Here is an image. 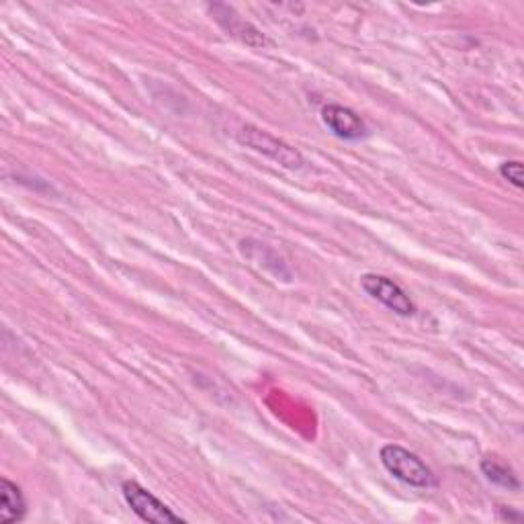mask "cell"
Listing matches in <instances>:
<instances>
[{"mask_svg": "<svg viewBox=\"0 0 524 524\" xmlns=\"http://www.w3.org/2000/svg\"><path fill=\"white\" fill-rule=\"evenodd\" d=\"M383 467L400 482L414 488H434L439 479L426 467V463L400 445H385L379 453Z\"/></svg>", "mask_w": 524, "mask_h": 524, "instance_id": "cell-1", "label": "cell"}, {"mask_svg": "<svg viewBox=\"0 0 524 524\" xmlns=\"http://www.w3.org/2000/svg\"><path fill=\"white\" fill-rule=\"evenodd\" d=\"M500 174H502V177L510 183V185H514L516 189H522V177H524V172H522V164L518 162V160H512V162H504L502 166H500Z\"/></svg>", "mask_w": 524, "mask_h": 524, "instance_id": "cell-8", "label": "cell"}, {"mask_svg": "<svg viewBox=\"0 0 524 524\" xmlns=\"http://www.w3.org/2000/svg\"><path fill=\"white\" fill-rule=\"evenodd\" d=\"M482 471L488 477V482H492V484H496L500 488H506V490H518L520 488L518 479L512 473V469H508L506 465H502V463H498L494 459H486L482 463Z\"/></svg>", "mask_w": 524, "mask_h": 524, "instance_id": "cell-7", "label": "cell"}, {"mask_svg": "<svg viewBox=\"0 0 524 524\" xmlns=\"http://www.w3.org/2000/svg\"><path fill=\"white\" fill-rule=\"evenodd\" d=\"M322 119H324L326 127L340 140L357 142V140H363V138L369 136V129H367L365 121L348 107L326 105L322 109Z\"/></svg>", "mask_w": 524, "mask_h": 524, "instance_id": "cell-5", "label": "cell"}, {"mask_svg": "<svg viewBox=\"0 0 524 524\" xmlns=\"http://www.w3.org/2000/svg\"><path fill=\"white\" fill-rule=\"evenodd\" d=\"M238 138L248 148L269 156L271 160H275L277 164H281V166H285L289 170H297V168H301L305 164L303 156L295 148H291L289 144L269 136L267 131H262V129H256V127L248 125V127H244L240 131Z\"/></svg>", "mask_w": 524, "mask_h": 524, "instance_id": "cell-2", "label": "cell"}, {"mask_svg": "<svg viewBox=\"0 0 524 524\" xmlns=\"http://www.w3.org/2000/svg\"><path fill=\"white\" fill-rule=\"evenodd\" d=\"M121 490H123V498L127 506L134 510L144 522H154V524L183 522L179 514H174L166 504H162L152 492L142 488L138 482H125Z\"/></svg>", "mask_w": 524, "mask_h": 524, "instance_id": "cell-3", "label": "cell"}, {"mask_svg": "<svg viewBox=\"0 0 524 524\" xmlns=\"http://www.w3.org/2000/svg\"><path fill=\"white\" fill-rule=\"evenodd\" d=\"M25 512L27 506L19 486L9 482V479H3V482H0V522H19L25 518Z\"/></svg>", "mask_w": 524, "mask_h": 524, "instance_id": "cell-6", "label": "cell"}, {"mask_svg": "<svg viewBox=\"0 0 524 524\" xmlns=\"http://www.w3.org/2000/svg\"><path fill=\"white\" fill-rule=\"evenodd\" d=\"M361 287L379 303H383L385 308L391 312H396L398 316H414L416 314V303L410 299V295L396 283L381 275H363L361 277Z\"/></svg>", "mask_w": 524, "mask_h": 524, "instance_id": "cell-4", "label": "cell"}]
</instances>
